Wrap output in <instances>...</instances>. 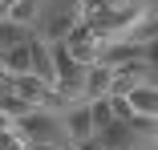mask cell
<instances>
[{"mask_svg":"<svg viewBox=\"0 0 158 150\" xmlns=\"http://www.w3.org/2000/svg\"><path fill=\"white\" fill-rule=\"evenodd\" d=\"M12 122H4V118H0V150H28L20 138H12V130H8Z\"/></svg>","mask_w":158,"mask_h":150,"instance_id":"30bf717a","label":"cell"},{"mask_svg":"<svg viewBox=\"0 0 158 150\" xmlns=\"http://www.w3.org/2000/svg\"><path fill=\"white\" fill-rule=\"evenodd\" d=\"M89 122H93V134H106L118 118L110 110V98H98V102H89Z\"/></svg>","mask_w":158,"mask_h":150,"instance_id":"8992f818","label":"cell"},{"mask_svg":"<svg viewBox=\"0 0 158 150\" xmlns=\"http://www.w3.org/2000/svg\"><path fill=\"white\" fill-rule=\"evenodd\" d=\"M37 8H41V0H12V8H8V20L24 28L28 20L37 16Z\"/></svg>","mask_w":158,"mask_h":150,"instance_id":"ba28073f","label":"cell"},{"mask_svg":"<svg viewBox=\"0 0 158 150\" xmlns=\"http://www.w3.org/2000/svg\"><path fill=\"white\" fill-rule=\"evenodd\" d=\"M65 138H69V146H77V142H85V138H93L89 106H77V110H69V118H65Z\"/></svg>","mask_w":158,"mask_h":150,"instance_id":"5b68a950","label":"cell"},{"mask_svg":"<svg viewBox=\"0 0 158 150\" xmlns=\"http://www.w3.org/2000/svg\"><path fill=\"white\" fill-rule=\"evenodd\" d=\"M24 41H28V37H24V28H20V24H12L8 16L0 20V53L12 49V45H24Z\"/></svg>","mask_w":158,"mask_h":150,"instance_id":"9c48e42d","label":"cell"},{"mask_svg":"<svg viewBox=\"0 0 158 150\" xmlns=\"http://www.w3.org/2000/svg\"><path fill=\"white\" fill-rule=\"evenodd\" d=\"M122 102H126V110H130V118H142V122H154V118H158V89L154 85L130 89Z\"/></svg>","mask_w":158,"mask_h":150,"instance_id":"3957f363","label":"cell"},{"mask_svg":"<svg viewBox=\"0 0 158 150\" xmlns=\"http://www.w3.org/2000/svg\"><path fill=\"white\" fill-rule=\"evenodd\" d=\"M8 130H12V138H20L28 150H33V146H61V134H57L61 126H57V118H53L49 110H28V114H20Z\"/></svg>","mask_w":158,"mask_h":150,"instance_id":"7a4b0ae2","label":"cell"},{"mask_svg":"<svg viewBox=\"0 0 158 150\" xmlns=\"http://www.w3.org/2000/svg\"><path fill=\"white\" fill-rule=\"evenodd\" d=\"M146 24H150V4L146 0H130V4H122V8L98 12L85 28H89V37L98 45H114V41L138 37V28H146Z\"/></svg>","mask_w":158,"mask_h":150,"instance_id":"6da1fadb","label":"cell"},{"mask_svg":"<svg viewBox=\"0 0 158 150\" xmlns=\"http://www.w3.org/2000/svg\"><path fill=\"white\" fill-rule=\"evenodd\" d=\"M77 24H81V20H77V12H65V16H57V20L49 24V33H45V37H49V45H61V41H65V37L73 33V28H77Z\"/></svg>","mask_w":158,"mask_h":150,"instance_id":"52a82bcc","label":"cell"},{"mask_svg":"<svg viewBox=\"0 0 158 150\" xmlns=\"http://www.w3.org/2000/svg\"><path fill=\"white\" fill-rule=\"evenodd\" d=\"M110 85H114V69L98 61V65H89V69L81 73V98H89V102L110 98Z\"/></svg>","mask_w":158,"mask_h":150,"instance_id":"277c9868","label":"cell"}]
</instances>
